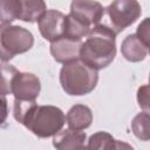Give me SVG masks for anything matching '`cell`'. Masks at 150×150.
Segmentation results:
<instances>
[{
	"instance_id": "cell-11",
	"label": "cell",
	"mask_w": 150,
	"mask_h": 150,
	"mask_svg": "<svg viewBox=\"0 0 150 150\" xmlns=\"http://www.w3.org/2000/svg\"><path fill=\"white\" fill-rule=\"evenodd\" d=\"M148 49L149 47L136 34L128 35L121 45V53L129 62L143 61L148 55Z\"/></svg>"
},
{
	"instance_id": "cell-14",
	"label": "cell",
	"mask_w": 150,
	"mask_h": 150,
	"mask_svg": "<svg viewBox=\"0 0 150 150\" xmlns=\"http://www.w3.org/2000/svg\"><path fill=\"white\" fill-rule=\"evenodd\" d=\"M21 9L19 20L25 22H35L46 12L45 0H20Z\"/></svg>"
},
{
	"instance_id": "cell-21",
	"label": "cell",
	"mask_w": 150,
	"mask_h": 150,
	"mask_svg": "<svg viewBox=\"0 0 150 150\" xmlns=\"http://www.w3.org/2000/svg\"><path fill=\"white\" fill-rule=\"evenodd\" d=\"M8 116V105L7 100L5 96L0 95V125H2L6 122V118Z\"/></svg>"
},
{
	"instance_id": "cell-1",
	"label": "cell",
	"mask_w": 150,
	"mask_h": 150,
	"mask_svg": "<svg viewBox=\"0 0 150 150\" xmlns=\"http://www.w3.org/2000/svg\"><path fill=\"white\" fill-rule=\"evenodd\" d=\"M14 118L40 138H47L59 132L64 123L63 111L55 105H39L35 101L14 100Z\"/></svg>"
},
{
	"instance_id": "cell-17",
	"label": "cell",
	"mask_w": 150,
	"mask_h": 150,
	"mask_svg": "<svg viewBox=\"0 0 150 150\" xmlns=\"http://www.w3.org/2000/svg\"><path fill=\"white\" fill-rule=\"evenodd\" d=\"M20 0H0V21L2 23H11L19 19Z\"/></svg>"
},
{
	"instance_id": "cell-5",
	"label": "cell",
	"mask_w": 150,
	"mask_h": 150,
	"mask_svg": "<svg viewBox=\"0 0 150 150\" xmlns=\"http://www.w3.org/2000/svg\"><path fill=\"white\" fill-rule=\"evenodd\" d=\"M111 28L120 33L131 26L142 13L141 5L137 0H114L107 8Z\"/></svg>"
},
{
	"instance_id": "cell-4",
	"label": "cell",
	"mask_w": 150,
	"mask_h": 150,
	"mask_svg": "<svg viewBox=\"0 0 150 150\" xmlns=\"http://www.w3.org/2000/svg\"><path fill=\"white\" fill-rule=\"evenodd\" d=\"M34 43L33 34L21 27L11 23L0 25V60L9 61L15 55L28 52Z\"/></svg>"
},
{
	"instance_id": "cell-10",
	"label": "cell",
	"mask_w": 150,
	"mask_h": 150,
	"mask_svg": "<svg viewBox=\"0 0 150 150\" xmlns=\"http://www.w3.org/2000/svg\"><path fill=\"white\" fill-rule=\"evenodd\" d=\"M87 136L83 131L64 129L53 136V145L59 150H76L86 148Z\"/></svg>"
},
{
	"instance_id": "cell-16",
	"label": "cell",
	"mask_w": 150,
	"mask_h": 150,
	"mask_svg": "<svg viewBox=\"0 0 150 150\" xmlns=\"http://www.w3.org/2000/svg\"><path fill=\"white\" fill-rule=\"evenodd\" d=\"M131 130L134 135L141 141H149L150 138V116L149 111L137 114L131 122Z\"/></svg>"
},
{
	"instance_id": "cell-20",
	"label": "cell",
	"mask_w": 150,
	"mask_h": 150,
	"mask_svg": "<svg viewBox=\"0 0 150 150\" xmlns=\"http://www.w3.org/2000/svg\"><path fill=\"white\" fill-rule=\"evenodd\" d=\"M148 47H149V18H145L137 27V32L135 33Z\"/></svg>"
},
{
	"instance_id": "cell-12",
	"label": "cell",
	"mask_w": 150,
	"mask_h": 150,
	"mask_svg": "<svg viewBox=\"0 0 150 150\" xmlns=\"http://www.w3.org/2000/svg\"><path fill=\"white\" fill-rule=\"evenodd\" d=\"M66 122L69 129L83 131L84 129L89 128L93 122L91 109L84 104H75L68 110Z\"/></svg>"
},
{
	"instance_id": "cell-8",
	"label": "cell",
	"mask_w": 150,
	"mask_h": 150,
	"mask_svg": "<svg viewBox=\"0 0 150 150\" xmlns=\"http://www.w3.org/2000/svg\"><path fill=\"white\" fill-rule=\"evenodd\" d=\"M64 14L56 9H46V12L39 18L38 26L42 38L47 41H54L63 36Z\"/></svg>"
},
{
	"instance_id": "cell-13",
	"label": "cell",
	"mask_w": 150,
	"mask_h": 150,
	"mask_svg": "<svg viewBox=\"0 0 150 150\" xmlns=\"http://www.w3.org/2000/svg\"><path fill=\"white\" fill-rule=\"evenodd\" d=\"M87 149H132L131 145L127 143H122L117 139H115L109 132L105 131H98L91 135L88 139V144L86 145Z\"/></svg>"
},
{
	"instance_id": "cell-15",
	"label": "cell",
	"mask_w": 150,
	"mask_h": 150,
	"mask_svg": "<svg viewBox=\"0 0 150 150\" xmlns=\"http://www.w3.org/2000/svg\"><path fill=\"white\" fill-rule=\"evenodd\" d=\"M90 27L74 18L71 14L64 16V27H63V36L74 39V40H82L89 33Z\"/></svg>"
},
{
	"instance_id": "cell-6",
	"label": "cell",
	"mask_w": 150,
	"mask_h": 150,
	"mask_svg": "<svg viewBox=\"0 0 150 150\" xmlns=\"http://www.w3.org/2000/svg\"><path fill=\"white\" fill-rule=\"evenodd\" d=\"M41 84L36 75L27 71H16L12 81V94L19 101H35L40 94Z\"/></svg>"
},
{
	"instance_id": "cell-9",
	"label": "cell",
	"mask_w": 150,
	"mask_h": 150,
	"mask_svg": "<svg viewBox=\"0 0 150 150\" xmlns=\"http://www.w3.org/2000/svg\"><path fill=\"white\" fill-rule=\"evenodd\" d=\"M82 41L61 36L50 42V54L59 63H68L79 59Z\"/></svg>"
},
{
	"instance_id": "cell-19",
	"label": "cell",
	"mask_w": 150,
	"mask_h": 150,
	"mask_svg": "<svg viewBox=\"0 0 150 150\" xmlns=\"http://www.w3.org/2000/svg\"><path fill=\"white\" fill-rule=\"evenodd\" d=\"M137 102L143 111H149V86L144 84L137 90Z\"/></svg>"
},
{
	"instance_id": "cell-7",
	"label": "cell",
	"mask_w": 150,
	"mask_h": 150,
	"mask_svg": "<svg viewBox=\"0 0 150 150\" xmlns=\"http://www.w3.org/2000/svg\"><path fill=\"white\" fill-rule=\"evenodd\" d=\"M69 14L91 28L100 23L104 14V8L95 0H73Z\"/></svg>"
},
{
	"instance_id": "cell-18",
	"label": "cell",
	"mask_w": 150,
	"mask_h": 150,
	"mask_svg": "<svg viewBox=\"0 0 150 150\" xmlns=\"http://www.w3.org/2000/svg\"><path fill=\"white\" fill-rule=\"evenodd\" d=\"M16 71L18 69L14 66L5 61L0 62V95L6 96L12 94V81Z\"/></svg>"
},
{
	"instance_id": "cell-3",
	"label": "cell",
	"mask_w": 150,
	"mask_h": 150,
	"mask_svg": "<svg viewBox=\"0 0 150 150\" xmlns=\"http://www.w3.org/2000/svg\"><path fill=\"white\" fill-rule=\"evenodd\" d=\"M97 81V70L87 66L80 59L64 63L60 70V84L70 96H83L91 93Z\"/></svg>"
},
{
	"instance_id": "cell-2",
	"label": "cell",
	"mask_w": 150,
	"mask_h": 150,
	"mask_svg": "<svg viewBox=\"0 0 150 150\" xmlns=\"http://www.w3.org/2000/svg\"><path fill=\"white\" fill-rule=\"evenodd\" d=\"M116 34L107 25H95L81 43L79 59L96 70L108 67L116 56Z\"/></svg>"
}]
</instances>
